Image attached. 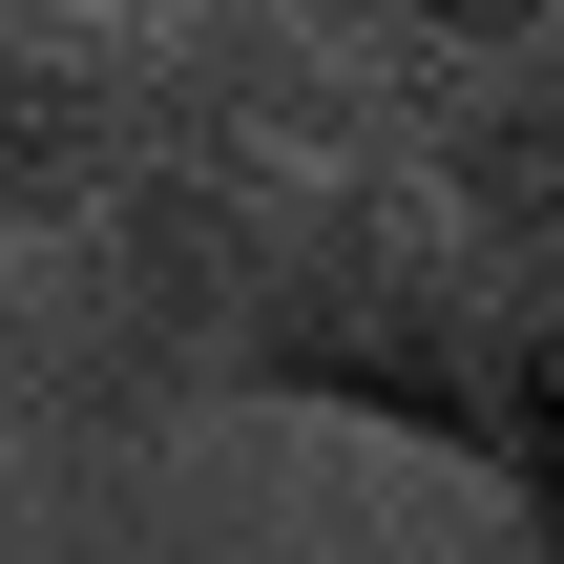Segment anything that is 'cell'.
Returning <instances> with one entry per match:
<instances>
[{"instance_id": "cell-1", "label": "cell", "mask_w": 564, "mask_h": 564, "mask_svg": "<svg viewBox=\"0 0 564 564\" xmlns=\"http://www.w3.org/2000/svg\"><path fill=\"white\" fill-rule=\"evenodd\" d=\"M209 377H230V398H293V419H356V440H419V460H460V481L544 544V481H564V419H544V251L460 230L419 167L293 188V209L230 251Z\"/></svg>"}, {"instance_id": "cell-2", "label": "cell", "mask_w": 564, "mask_h": 564, "mask_svg": "<svg viewBox=\"0 0 564 564\" xmlns=\"http://www.w3.org/2000/svg\"><path fill=\"white\" fill-rule=\"evenodd\" d=\"M126 126H147V21L126 0H0V230L21 251H63L126 188Z\"/></svg>"}, {"instance_id": "cell-3", "label": "cell", "mask_w": 564, "mask_h": 564, "mask_svg": "<svg viewBox=\"0 0 564 564\" xmlns=\"http://www.w3.org/2000/svg\"><path fill=\"white\" fill-rule=\"evenodd\" d=\"M398 63H564V0H356Z\"/></svg>"}, {"instance_id": "cell-4", "label": "cell", "mask_w": 564, "mask_h": 564, "mask_svg": "<svg viewBox=\"0 0 564 564\" xmlns=\"http://www.w3.org/2000/svg\"><path fill=\"white\" fill-rule=\"evenodd\" d=\"M21 398H63V251L0 230V419H21Z\"/></svg>"}, {"instance_id": "cell-5", "label": "cell", "mask_w": 564, "mask_h": 564, "mask_svg": "<svg viewBox=\"0 0 564 564\" xmlns=\"http://www.w3.org/2000/svg\"><path fill=\"white\" fill-rule=\"evenodd\" d=\"M126 21H188V0H126Z\"/></svg>"}, {"instance_id": "cell-6", "label": "cell", "mask_w": 564, "mask_h": 564, "mask_svg": "<svg viewBox=\"0 0 564 564\" xmlns=\"http://www.w3.org/2000/svg\"><path fill=\"white\" fill-rule=\"evenodd\" d=\"M0 564H21V544H0Z\"/></svg>"}]
</instances>
